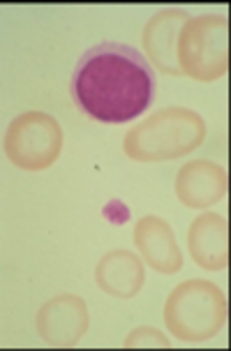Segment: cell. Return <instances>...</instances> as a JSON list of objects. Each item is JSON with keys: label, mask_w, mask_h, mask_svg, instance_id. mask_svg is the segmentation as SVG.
Returning <instances> with one entry per match:
<instances>
[{"label": "cell", "mask_w": 231, "mask_h": 351, "mask_svg": "<svg viewBox=\"0 0 231 351\" xmlns=\"http://www.w3.org/2000/svg\"><path fill=\"white\" fill-rule=\"evenodd\" d=\"M70 93L74 104L93 121L130 123L153 104V67L134 47L95 44L74 67Z\"/></svg>", "instance_id": "cell-1"}, {"label": "cell", "mask_w": 231, "mask_h": 351, "mask_svg": "<svg viewBox=\"0 0 231 351\" xmlns=\"http://www.w3.org/2000/svg\"><path fill=\"white\" fill-rule=\"evenodd\" d=\"M62 148V130L49 114L26 111L5 132V155L26 171L51 167Z\"/></svg>", "instance_id": "cell-5"}, {"label": "cell", "mask_w": 231, "mask_h": 351, "mask_svg": "<svg viewBox=\"0 0 231 351\" xmlns=\"http://www.w3.org/2000/svg\"><path fill=\"white\" fill-rule=\"evenodd\" d=\"M37 330L49 344L72 347L88 330V310L79 296L62 293L42 305L37 315Z\"/></svg>", "instance_id": "cell-6"}, {"label": "cell", "mask_w": 231, "mask_h": 351, "mask_svg": "<svg viewBox=\"0 0 231 351\" xmlns=\"http://www.w3.org/2000/svg\"><path fill=\"white\" fill-rule=\"evenodd\" d=\"M134 245L158 273L171 275L183 266V254L173 238V229L162 217L146 215L136 222Z\"/></svg>", "instance_id": "cell-8"}, {"label": "cell", "mask_w": 231, "mask_h": 351, "mask_svg": "<svg viewBox=\"0 0 231 351\" xmlns=\"http://www.w3.org/2000/svg\"><path fill=\"white\" fill-rule=\"evenodd\" d=\"M227 19L222 14H204L190 19L178 35V72L195 81H215L229 67L227 56Z\"/></svg>", "instance_id": "cell-4"}, {"label": "cell", "mask_w": 231, "mask_h": 351, "mask_svg": "<svg viewBox=\"0 0 231 351\" xmlns=\"http://www.w3.org/2000/svg\"><path fill=\"white\" fill-rule=\"evenodd\" d=\"M227 192V173L220 165L208 160H195L178 171L176 194L190 208H208Z\"/></svg>", "instance_id": "cell-7"}, {"label": "cell", "mask_w": 231, "mask_h": 351, "mask_svg": "<svg viewBox=\"0 0 231 351\" xmlns=\"http://www.w3.org/2000/svg\"><path fill=\"white\" fill-rule=\"evenodd\" d=\"M227 319V300L213 282L187 280L169 293L165 322L178 340L206 342L222 330Z\"/></svg>", "instance_id": "cell-3"}, {"label": "cell", "mask_w": 231, "mask_h": 351, "mask_svg": "<svg viewBox=\"0 0 231 351\" xmlns=\"http://www.w3.org/2000/svg\"><path fill=\"white\" fill-rule=\"evenodd\" d=\"M206 125L202 116L183 106L162 109L125 134V153L139 162L176 160L202 146Z\"/></svg>", "instance_id": "cell-2"}, {"label": "cell", "mask_w": 231, "mask_h": 351, "mask_svg": "<svg viewBox=\"0 0 231 351\" xmlns=\"http://www.w3.org/2000/svg\"><path fill=\"white\" fill-rule=\"evenodd\" d=\"M99 289L118 298H132L143 285V266L139 256L127 250H111L95 268Z\"/></svg>", "instance_id": "cell-11"}, {"label": "cell", "mask_w": 231, "mask_h": 351, "mask_svg": "<svg viewBox=\"0 0 231 351\" xmlns=\"http://www.w3.org/2000/svg\"><path fill=\"white\" fill-rule=\"evenodd\" d=\"M125 347H169V342H167V337L160 330L143 326V328H136L127 335Z\"/></svg>", "instance_id": "cell-12"}, {"label": "cell", "mask_w": 231, "mask_h": 351, "mask_svg": "<svg viewBox=\"0 0 231 351\" xmlns=\"http://www.w3.org/2000/svg\"><path fill=\"white\" fill-rule=\"evenodd\" d=\"M187 247L199 266L206 271H222L229 261L227 222L215 213H202L187 231Z\"/></svg>", "instance_id": "cell-9"}, {"label": "cell", "mask_w": 231, "mask_h": 351, "mask_svg": "<svg viewBox=\"0 0 231 351\" xmlns=\"http://www.w3.org/2000/svg\"><path fill=\"white\" fill-rule=\"evenodd\" d=\"M190 16L183 10H162L148 21L143 30V47L151 56L153 65H158L165 74H180L173 62V49L178 44L180 23H187Z\"/></svg>", "instance_id": "cell-10"}]
</instances>
